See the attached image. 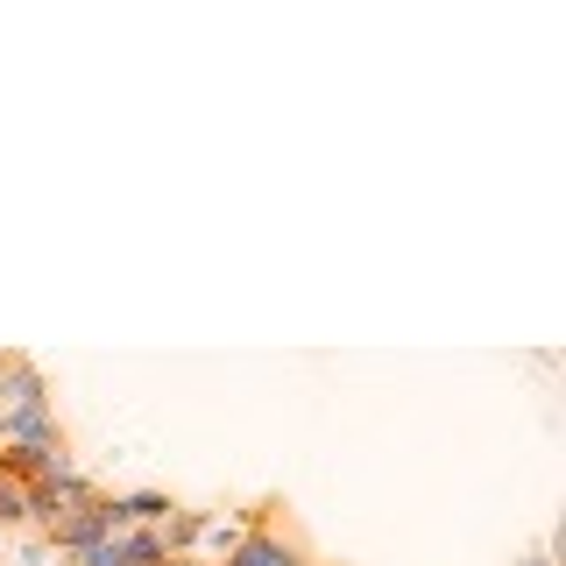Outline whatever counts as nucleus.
<instances>
[{
  "instance_id": "obj_1",
  "label": "nucleus",
  "mask_w": 566,
  "mask_h": 566,
  "mask_svg": "<svg viewBox=\"0 0 566 566\" xmlns=\"http://www.w3.org/2000/svg\"><path fill=\"white\" fill-rule=\"evenodd\" d=\"M0 439H8V447H35V453H64V424H57V403H50V397L8 403V411H0Z\"/></svg>"
},
{
  "instance_id": "obj_2",
  "label": "nucleus",
  "mask_w": 566,
  "mask_h": 566,
  "mask_svg": "<svg viewBox=\"0 0 566 566\" xmlns=\"http://www.w3.org/2000/svg\"><path fill=\"white\" fill-rule=\"evenodd\" d=\"M85 495H99V489H93V482H85V474L64 460L57 474H43V482H29V489H22V503H29V524H43V531H50L57 517H71V510H78Z\"/></svg>"
},
{
  "instance_id": "obj_3",
  "label": "nucleus",
  "mask_w": 566,
  "mask_h": 566,
  "mask_svg": "<svg viewBox=\"0 0 566 566\" xmlns=\"http://www.w3.org/2000/svg\"><path fill=\"white\" fill-rule=\"evenodd\" d=\"M78 566H170V553H164V524L114 531V538H99L93 553H78Z\"/></svg>"
},
{
  "instance_id": "obj_4",
  "label": "nucleus",
  "mask_w": 566,
  "mask_h": 566,
  "mask_svg": "<svg viewBox=\"0 0 566 566\" xmlns=\"http://www.w3.org/2000/svg\"><path fill=\"white\" fill-rule=\"evenodd\" d=\"M99 538H114V517H106V495H85V503L71 510V517H57V524L43 531V545H57V553H71V559H78V553H93Z\"/></svg>"
},
{
  "instance_id": "obj_5",
  "label": "nucleus",
  "mask_w": 566,
  "mask_h": 566,
  "mask_svg": "<svg viewBox=\"0 0 566 566\" xmlns=\"http://www.w3.org/2000/svg\"><path fill=\"white\" fill-rule=\"evenodd\" d=\"M220 566H305V559H297V545L283 538V531L248 524V531H241V545H234V553H227Z\"/></svg>"
},
{
  "instance_id": "obj_6",
  "label": "nucleus",
  "mask_w": 566,
  "mask_h": 566,
  "mask_svg": "<svg viewBox=\"0 0 566 566\" xmlns=\"http://www.w3.org/2000/svg\"><path fill=\"white\" fill-rule=\"evenodd\" d=\"M206 524H212V510H170L164 517V553H191V545L206 538Z\"/></svg>"
},
{
  "instance_id": "obj_7",
  "label": "nucleus",
  "mask_w": 566,
  "mask_h": 566,
  "mask_svg": "<svg viewBox=\"0 0 566 566\" xmlns=\"http://www.w3.org/2000/svg\"><path fill=\"white\" fill-rule=\"evenodd\" d=\"M8 524H29V503H22V482L0 474V531H8Z\"/></svg>"
},
{
  "instance_id": "obj_8",
  "label": "nucleus",
  "mask_w": 566,
  "mask_h": 566,
  "mask_svg": "<svg viewBox=\"0 0 566 566\" xmlns=\"http://www.w3.org/2000/svg\"><path fill=\"white\" fill-rule=\"evenodd\" d=\"M524 566H553V553H531V559H524Z\"/></svg>"
}]
</instances>
